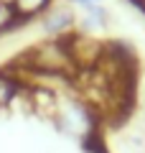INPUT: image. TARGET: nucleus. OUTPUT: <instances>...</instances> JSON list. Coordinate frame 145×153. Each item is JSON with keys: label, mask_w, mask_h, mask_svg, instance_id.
I'll return each instance as SVG.
<instances>
[{"label": "nucleus", "mask_w": 145, "mask_h": 153, "mask_svg": "<svg viewBox=\"0 0 145 153\" xmlns=\"http://www.w3.org/2000/svg\"><path fill=\"white\" fill-rule=\"evenodd\" d=\"M18 5H21V10H26V13H36L38 8L46 5V0H18Z\"/></svg>", "instance_id": "nucleus-3"}, {"label": "nucleus", "mask_w": 145, "mask_h": 153, "mask_svg": "<svg viewBox=\"0 0 145 153\" xmlns=\"http://www.w3.org/2000/svg\"><path fill=\"white\" fill-rule=\"evenodd\" d=\"M66 26H71V16H69L66 10L54 13L51 21H48V28H51V31H61V28H66Z\"/></svg>", "instance_id": "nucleus-1"}, {"label": "nucleus", "mask_w": 145, "mask_h": 153, "mask_svg": "<svg viewBox=\"0 0 145 153\" xmlns=\"http://www.w3.org/2000/svg\"><path fill=\"white\" fill-rule=\"evenodd\" d=\"M10 94H13V84L8 82V79H3V76H0V102L10 100Z\"/></svg>", "instance_id": "nucleus-4"}, {"label": "nucleus", "mask_w": 145, "mask_h": 153, "mask_svg": "<svg viewBox=\"0 0 145 153\" xmlns=\"http://www.w3.org/2000/svg\"><path fill=\"white\" fill-rule=\"evenodd\" d=\"M76 3H97V0H76Z\"/></svg>", "instance_id": "nucleus-5"}, {"label": "nucleus", "mask_w": 145, "mask_h": 153, "mask_svg": "<svg viewBox=\"0 0 145 153\" xmlns=\"http://www.w3.org/2000/svg\"><path fill=\"white\" fill-rule=\"evenodd\" d=\"M13 21H16V10H13V5L0 3V31H3V28H8Z\"/></svg>", "instance_id": "nucleus-2"}]
</instances>
